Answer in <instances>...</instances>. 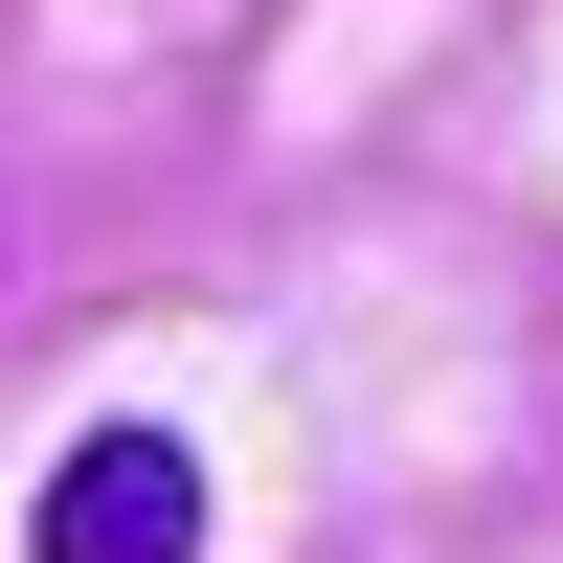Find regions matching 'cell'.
Here are the masks:
<instances>
[{"mask_svg": "<svg viewBox=\"0 0 563 563\" xmlns=\"http://www.w3.org/2000/svg\"><path fill=\"white\" fill-rule=\"evenodd\" d=\"M45 563H203V451L180 429H68L45 451Z\"/></svg>", "mask_w": 563, "mask_h": 563, "instance_id": "obj_1", "label": "cell"}]
</instances>
